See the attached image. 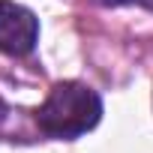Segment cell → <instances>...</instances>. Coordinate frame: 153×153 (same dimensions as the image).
Segmentation results:
<instances>
[{
    "label": "cell",
    "instance_id": "cell-2",
    "mask_svg": "<svg viewBox=\"0 0 153 153\" xmlns=\"http://www.w3.org/2000/svg\"><path fill=\"white\" fill-rule=\"evenodd\" d=\"M36 39L39 18L15 0H0V51L9 57H24L36 48Z\"/></svg>",
    "mask_w": 153,
    "mask_h": 153
},
{
    "label": "cell",
    "instance_id": "cell-3",
    "mask_svg": "<svg viewBox=\"0 0 153 153\" xmlns=\"http://www.w3.org/2000/svg\"><path fill=\"white\" fill-rule=\"evenodd\" d=\"M99 3H141V6H147V9H153V0H99Z\"/></svg>",
    "mask_w": 153,
    "mask_h": 153
},
{
    "label": "cell",
    "instance_id": "cell-1",
    "mask_svg": "<svg viewBox=\"0 0 153 153\" xmlns=\"http://www.w3.org/2000/svg\"><path fill=\"white\" fill-rule=\"evenodd\" d=\"M102 120V99L81 81H60L36 108V126L51 138H78Z\"/></svg>",
    "mask_w": 153,
    "mask_h": 153
},
{
    "label": "cell",
    "instance_id": "cell-4",
    "mask_svg": "<svg viewBox=\"0 0 153 153\" xmlns=\"http://www.w3.org/2000/svg\"><path fill=\"white\" fill-rule=\"evenodd\" d=\"M6 114H9V108H6V102H3V99H0V123L6 120Z\"/></svg>",
    "mask_w": 153,
    "mask_h": 153
}]
</instances>
